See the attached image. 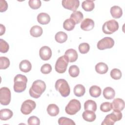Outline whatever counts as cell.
I'll list each match as a JSON object with an SVG mask.
<instances>
[{"label":"cell","mask_w":125,"mask_h":125,"mask_svg":"<svg viewBox=\"0 0 125 125\" xmlns=\"http://www.w3.org/2000/svg\"><path fill=\"white\" fill-rule=\"evenodd\" d=\"M45 89L46 84L44 82L41 80H37L33 83L29 89V93L31 97L38 99L44 92Z\"/></svg>","instance_id":"cell-1"},{"label":"cell","mask_w":125,"mask_h":125,"mask_svg":"<svg viewBox=\"0 0 125 125\" xmlns=\"http://www.w3.org/2000/svg\"><path fill=\"white\" fill-rule=\"evenodd\" d=\"M14 90L16 92L21 93L24 91L26 88L27 77L21 74L17 75L14 79Z\"/></svg>","instance_id":"cell-2"},{"label":"cell","mask_w":125,"mask_h":125,"mask_svg":"<svg viewBox=\"0 0 125 125\" xmlns=\"http://www.w3.org/2000/svg\"><path fill=\"white\" fill-rule=\"evenodd\" d=\"M55 88L63 97H66L70 94V88L67 81L62 79L58 80L55 83Z\"/></svg>","instance_id":"cell-3"},{"label":"cell","mask_w":125,"mask_h":125,"mask_svg":"<svg viewBox=\"0 0 125 125\" xmlns=\"http://www.w3.org/2000/svg\"><path fill=\"white\" fill-rule=\"evenodd\" d=\"M122 118V113L121 111H113L111 113L107 115L103 122L102 125H113L117 121Z\"/></svg>","instance_id":"cell-4"},{"label":"cell","mask_w":125,"mask_h":125,"mask_svg":"<svg viewBox=\"0 0 125 125\" xmlns=\"http://www.w3.org/2000/svg\"><path fill=\"white\" fill-rule=\"evenodd\" d=\"M81 108V104L79 101L76 99H72L69 101L65 108V112L70 115L76 114Z\"/></svg>","instance_id":"cell-5"},{"label":"cell","mask_w":125,"mask_h":125,"mask_svg":"<svg viewBox=\"0 0 125 125\" xmlns=\"http://www.w3.org/2000/svg\"><path fill=\"white\" fill-rule=\"evenodd\" d=\"M118 29V22L114 20H111L105 22L102 27L103 32L106 34H111L117 31Z\"/></svg>","instance_id":"cell-6"},{"label":"cell","mask_w":125,"mask_h":125,"mask_svg":"<svg viewBox=\"0 0 125 125\" xmlns=\"http://www.w3.org/2000/svg\"><path fill=\"white\" fill-rule=\"evenodd\" d=\"M68 62V59L65 55L59 57L56 62L55 70L59 73H64L66 70Z\"/></svg>","instance_id":"cell-7"},{"label":"cell","mask_w":125,"mask_h":125,"mask_svg":"<svg viewBox=\"0 0 125 125\" xmlns=\"http://www.w3.org/2000/svg\"><path fill=\"white\" fill-rule=\"evenodd\" d=\"M11 94L10 89L6 87L0 89V103L2 105H7L11 101Z\"/></svg>","instance_id":"cell-8"},{"label":"cell","mask_w":125,"mask_h":125,"mask_svg":"<svg viewBox=\"0 0 125 125\" xmlns=\"http://www.w3.org/2000/svg\"><path fill=\"white\" fill-rule=\"evenodd\" d=\"M114 45V40L108 37H106L100 40L97 43V48L101 50L111 48Z\"/></svg>","instance_id":"cell-9"},{"label":"cell","mask_w":125,"mask_h":125,"mask_svg":"<svg viewBox=\"0 0 125 125\" xmlns=\"http://www.w3.org/2000/svg\"><path fill=\"white\" fill-rule=\"evenodd\" d=\"M36 106L35 102L31 100H27L22 103L21 108V111L24 115H28L32 112Z\"/></svg>","instance_id":"cell-10"},{"label":"cell","mask_w":125,"mask_h":125,"mask_svg":"<svg viewBox=\"0 0 125 125\" xmlns=\"http://www.w3.org/2000/svg\"><path fill=\"white\" fill-rule=\"evenodd\" d=\"M62 3L64 8L73 12L78 9L80 5V1L78 0H63Z\"/></svg>","instance_id":"cell-11"},{"label":"cell","mask_w":125,"mask_h":125,"mask_svg":"<svg viewBox=\"0 0 125 125\" xmlns=\"http://www.w3.org/2000/svg\"><path fill=\"white\" fill-rule=\"evenodd\" d=\"M39 55L41 59L43 61L49 60L52 56V51L51 48L47 46L42 47L39 51Z\"/></svg>","instance_id":"cell-12"},{"label":"cell","mask_w":125,"mask_h":125,"mask_svg":"<svg viewBox=\"0 0 125 125\" xmlns=\"http://www.w3.org/2000/svg\"><path fill=\"white\" fill-rule=\"evenodd\" d=\"M111 104L112 108L113 111H121L125 107V102L123 99L120 98H116L114 99Z\"/></svg>","instance_id":"cell-13"},{"label":"cell","mask_w":125,"mask_h":125,"mask_svg":"<svg viewBox=\"0 0 125 125\" xmlns=\"http://www.w3.org/2000/svg\"><path fill=\"white\" fill-rule=\"evenodd\" d=\"M94 27V21L93 20L86 18L83 20L81 24V28L86 31L91 30Z\"/></svg>","instance_id":"cell-14"},{"label":"cell","mask_w":125,"mask_h":125,"mask_svg":"<svg viewBox=\"0 0 125 125\" xmlns=\"http://www.w3.org/2000/svg\"><path fill=\"white\" fill-rule=\"evenodd\" d=\"M64 55L68 58L69 62H73L77 61L78 57V53L76 50L74 49H67Z\"/></svg>","instance_id":"cell-15"},{"label":"cell","mask_w":125,"mask_h":125,"mask_svg":"<svg viewBox=\"0 0 125 125\" xmlns=\"http://www.w3.org/2000/svg\"><path fill=\"white\" fill-rule=\"evenodd\" d=\"M94 112H95L91 110H86L83 112L82 114V117L83 119L87 122H93L95 120L96 118V115Z\"/></svg>","instance_id":"cell-16"},{"label":"cell","mask_w":125,"mask_h":125,"mask_svg":"<svg viewBox=\"0 0 125 125\" xmlns=\"http://www.w3.org/2000/svg\"><path fill=\"white\" fill-rule=\"evenodd\" d=\"M37 21L41 24H47L50 21V17L46 13H41L37 16Z\"/></svg>","instance_id":"cell-17"},{"label":"cell","mask_w":125,"mask_h":125,"mask_svg":"<svg viewBox=\"0 0 125 125\" xmlns=\"http://www.w3.org/2000/svg\"><path fill=\"white\" fill-rule=\"evenodd\" d=\"M19 68L21 71L27 73L31 70L32 64L28 60H24L21 62L19 65Z\"/></svg>","instance_id":"cell-18"},{"label":"cell","mask_w":125,"mask_h":125,"mask_svg":"<svg viewBox=\"0 0 125 125\" xmlns=\"http://www.w3.org/2000/svg\"><path fill=\"white\" fill-rule=\"evenodd\" d=\"M13 113L9 109H2L0 111V119L2 121H6L12 118Z\"/></svg>","instance_id":"cell-19"},{"label":"cell","mask_w":125,"mask_h":125,"mask_svg":"<svg viewBox=\"0 0 125 125\" xmlns=\"http://www.w3.org/2000/svg\"><path fill=\"white\" fill-rule=\"evenodd\" d=\"M110 14L113 18L115 19H119L122 17L123 15V11L120 7L115 5L110 8Z\"/></svg>","instance_id":"cell-20"},{"label":"cell","mask_w":125,"mask_h":125,"mask_svg":"<svg viewBox=\"0 0 125 125\" xmlns=\"http://www.w3.org/2000/svg\"><path fill=\"white\" fill-rule=\"evenodd\" d=\"M83 13L80 11H74L71 15L70 19H72L75 22V24H79L82 20H83Z\"/></svg>","instance_id":"cell-21"},{"label":"cell","mask_w":125,"mask_h":125,"mask_svg":"<svg viewBox=\"0 0 125 125\" xmlns=\"http://www.w3.org/2000/svg\"><path fill=\"white\" fill-rule=\"evenodd\" d=\"M103 96L107 100L113 99L115 96V91L111 87H106L103 90Z\"/></svg>","instance_id":"cell-22"},{"label":"cell","mask_w":125,"mask_h":125,"mask_svg":"<svg viewBox=\"0 0 125 125\" xmlns=\"http://www.w3.org/2000/svg\"><path fill=\"white\" fill-rule=\"evenodd\" d=\"M108 70V66L104 62H100L98 63L95 66L96 71L100 74H104L106 73Z\"/></svg>","instance_id":"cell-23"},{"label":"cell","mask_w":125,"mask_h":125,"mask_svg":"<svg viewBox=\"0 0 125 125\" xmlns=\"http://www.w3.org/2000/svg\"><path fill=\"white\" fill-rule=\"evenodd\" d=\"M47 111L50 116H56L59 113V108L55 104H50L47 107Z\"/></svg>","instance_id":"cell-24"},{"label":"cell","mask_w":125,"mask_h":125,"mask_svg":"<svg viewBox=\"0 0 125 125\" xmlns=\"http://www.w3.org/2000/svg\"><path fill=\"white\" fill-rule=\"evenodd\" d=\"M82 7L83 9L87 12H90L92 11L94 7L95 4L93 0H86L83 1L82 4Z\"/></svg>","instance_id":"cell-25"},{"label":"cell","mask_w":125,"mask_h":125,"mask_svg":"<svg viewBox=\"0 0 125 125\" xmlns=\"http://www.w3.org/2000/svg\"><path fill=\"white\" fill-rule=\"evenodd\" d=\"M30 34L33 37H39L42 34V29L39 25H34L30 29Z\"/></svg>","instance_id":"cell-26"},{"label":"cell","mask_w":125,"mask_h":125,"mask_svg":"<svg viewBox=\"0 0 125 125\" xmlns=\"http://www.w3.org/2000/svg\"><path fill=\"white\" fill-rule=\"evenodd\" d=\"M84 108L85 110H87L95 112L97 110V104L93 100H87L84 104Z\"/></svg>","instance_id":"cell-27"},{"label":"cell","mask_w":125,"mask_h":125,"mask_svg":"<svg viewBox=\"0 0 125 125\" xmlns=\"http://www.w3.org/2000/svg\"><path fill=\"white\" fill-rule=\"evenodd\" d=\"M85 92L84 86L81 84H77L74 88V93L75 96L78 97L83 96Z\"/></svg>","instance_id":"cell-28"},{"label":"cell","mask_w":125,"mask_h":125,"mask_svg":"<svg viewBox=\"0 0 125 125\" xmlns=\"http://www.w3.org/2000/svg\"><path fill=\"white\" fill-rule=\"evenodd\" d=\"M89 94L90 96L94 98L99 97L102 93L101 88L97 85H93L89 88Z\"/></svg>","instance_id":"cell-29"},{"label":"cell","mask_w":125,"mask_h":125,"mask_svg":"<svg viewBox=\"0 0 125 125\" xmlns=\"http://www.w3.org/2000/svg\"><path fill=\"white\" fill-rule=\"evenodd\" d=\"M55 39L57 42L60 43H62L66 42L67 40V35L65 32L60 31L56 34Z\"/></svg>","instance_id":"cell-30"},{"label":"cell","mask_w":125,"mask_h":125,"mask_svg":"<svg viewBox=\"0 0 125 125\" xmlns=\"http://www.w3.org/2000/svg\"><path fill=\"white\" fill-rule=\"evenodd\" d=\"M75 26V23L74 21L71 19H67L64 21L63 23V28L67 31L72 30Z\"/></svg>","instance_id":"cell-31"},{"label":"cell","mask_w":125,"mask_h":125,"mask_svg":"<svg viewBox=\"0 0 125 125\" xmlns=\"http://www.w3.org/2000/svg\"><path fill=\"white\" fill-rule=\"evenodd\" d=\"M68 72L70 76L73 78H75L78 76L80 73V69L78 66L76 65H71L68 70Z\"/></svg>","instance_id":"cell-32"},{"label":"cell","mask_w":125,"mask_h":125,"mask_svg":"<svg viewBox=\"0 0 125 125\" xmlns=\"http://www.w3.org/2000/svg\"><path fill=\"white\" fill-rule=\"evenodd\" d=\"M58 124L60 125H75V122L71 119L65 117H62L58 120Z\"/></svg>","instance_id":"cell-33"},{"label":"cell","mask_w":125,"mask_h":125,"mask_svg":"<svg viewBox=\"0 0 125 125\" xmlns=\"http://www.w3.org/2000/svg\"><path fill=\"white\" fill-rule=\"evenodd\" d=\"M10 65L9 60L5 57H0V69H5Z\"/></svg>","instance_id":"cell-34"},{"label":"cell","mask_w":125,"mask_h":125,"mask_svg":"<svg viewBox=\"0 0 125 125\" xmlns=\"http://www.w3.org/2000/svg\"><path fill=\"white\" fill-rule=\"evenodd\" d=\"M122 72L121 70L117 68H114L112 69L110 72L111 77L114 80H119L122 77Z\"/></svg>","instance_id":"cell-35"},{"label":"cell","mask_w":125,"mask_h":125,"mask_svg":"<svg viewBox=\"0 0 125 125\" xmlns=\"http://www.w3.org/2000/svg\"><path fill=\"white\" fill-rule=\"evenodd\" d=\"M90 49V46L86 42H83L79 45V50L81 54H86L88 52Z\"/></svg>","instance_id":"cell-36"},{"label":"cell","mask_w":125,"mask_h":125,"mask_svg":"<svg viewBox=\"0 0 125 125\" xmlns=\"http://www.w3.org/2000/svg\"><path fill=\"white\" fill-rule=\"evenodd\" d=\"M9 46L8 43L2 39H0V52L5 53L8 52Z\"/></svg>","instance_id":"cell-37"},{"label":"cell","mask_w":125,"mask_h":125,"mask_svg":"<svg viewBox=\"0 0 125 125\" xmlns=\"http://www.w3.org/2000/svg\"><path fill=\"white\" fill-rule=\"evenodd\" d=\"M28 4L29 6L33 9H38L42 5L41 1L40 0H29Z\"/></svg>","instance_id":"cell-38"},{"label":"cell","mask_w":125,"mask_h":125,"mask_svg":"<svg viewBox=\"0 0 125 125\" xmlns=\"http://www.w3.org/2000/svg\"><path fill=\"white\" fill-rule=\"evenodd\" d=\"M112 109V104L110 102H104L100 105V110L104 112H107Z\"/></svg>","instance_id":"cell-39"},{"label":"cell","mask_w":125,"mask_h":125,"mask_svg":"<svg viewBox=\"0 0 125 125\" xmlns=\"http://www.w3.org/2000/svg\"><path fill=\"white\" fill-rule=\"evenodd\" d=\"M52 71V66L49 63L43 64L41 68V71L43 74H48Z\"/></svg>","instance_id":"cell-40"},{"label":"cell","mask_w":125,"mask_h":125,"mask_svg":"<svg viewBox=\"0 0 125 125\" xmlns=\"http://www.w3.org/2000/svg\"><path fill=\"white\" fill-rule=\"evenodd\" d=\"M27 123L29 125H38L40 124V120L37 116H32L28 118Z\"/></svg>","instance_id":"cell-41"},{"label":"cell","mask_w":125,"mask_h":125,"mask_svg":"<svg viewBox=\"0 0 125 125\" xmlns=\"http://www.w3.org/2000/svg\"><path fill=\"white\" fill-rule=\"evenodd\" d=\"M8 8V4L6 1L4 0H0V12H3L7 10Z\"/></svg>","instance_id":"cell-42"},{"label":"cell","mask_w":125,"mask_h":125,"mask_svg":"<svg viewBox=\"0 0 125 125\" xmlns=\"http://www.w3.org/2000/svg\"><path fill=\"white\" fill-rule=\"evenodd\" d=\"M0 36H2L3 34H4L5 32V27L2 24H0Z\"/></svg>","instance_id":"cell-43"}]
</instances>
